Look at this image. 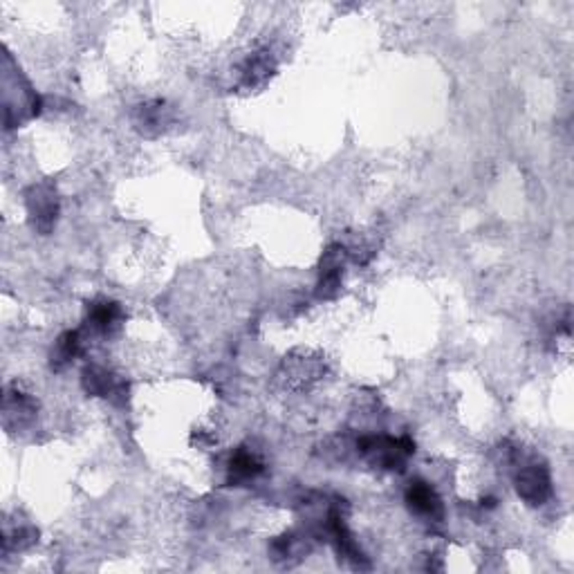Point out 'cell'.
I'll use <instances>...</instances> for the list:
<instances>
[{
	"mask_svg": "<svg viewBox=\"0 0 574 574\" xmlns=\"http://www.w3.org/2000/svg\"><path fill=\"white\" fill-rule=\"evenodd\" d=\"M357 451L373 467L379 469H402L406 458L415 453V442L411 438H390V435H364L357 440Z\"/></svg>",
	"mask_w": 574,
	"mask_h": 574,
	"instance_id": "cell-1",
	"label": "cell"
},
{
	"mask_svg": "<svg viewBox=\"0 0 574 574\" xmlns=\"http://www.w3.org/2000/svg\"><path fill=\"white\" fill-rule=\"evenodd\" d=\"M516 491L527 505L532 507H539L552 494V478H550V471L543 462H525L523 467H518L516 471Z\"/></svg>",
	"mask_w": 574,
	"mask_h": 574,
	"instance_id": "cell-2",
	"label": "cell"
},
{
	"mask_svg": "<svg viewBox=\"0 0 574 574\" xmlns=\"http://www.w3.org/2000/svg\"><path fill=\"white\" fill-rule=\"evenodd\" d=\"M27 214H30L32 224H34L39 232L48 233L54 227L59 218V196L50 182H41L34 185L25 196Z\"/></svg>",
	"mask_w": 574,
	"mask_h": 574,
	"instance_id": "cell-3",
	"label": "cell"
},
{
	"mask_svg": "<svg viewBox=\"0 0 574 574\" xmlns=\"http://www.w3.org/2000/svg\"><path fill=\"white\" fill-rule=\"evenodd\" d=\"M81 386L93 397H105L114 404H123L128 397V384L123 379L114 378L110 370L101 366H88L81 373Z\"/></svg>",
	"mask_w": 574,
	"mask_h": 574,
	"instance_id": "cell-4",
	"label": "cell"
},
{
	"mask_svg": "<svg viewBox=\"0 0 574 574\" xmlns=\"http://www.w3.org/2000/svg\"><path fill=\"white\" fill-rule=\"evenodd\" d=\"M404 498H406L408 509H411L413 514H417V516L426 518V521H433V523L442 521V516H444L442 500H440L438 491H435L433 487L429 485V482H424V480L411 482Z\"/></svg>",
	"mask_w": 574,
	"mask_h": 574,
	"instance_id": "cell-5",
	"label": "cell"
},
{
	"mask_svg": "<svg viewBox=\"0 0 574 574\" xmlns=\"http://www.w3.org/2000/svg\"><path fill=\"white\" fill-rule=\"evenodd\" d=\"M343 263H346V247L333 245L328 247V251H323L319 269V289H316L319 298H333L339 292Z\"/></svg>",
	"mask_w": 574,
	"mask_h": 574,
	"instance_id": "cell-6",
	"label": "cell"
},
{
	"mask_svg": "<svg viewBox=\"0 0 574 574\" xmlns=\"http://www.w3.org/2000/svg\"><path fill=\"white\" fill-rule=\"evenodd\" d=\"M86 321H88V328L95 330L96 334H113L122 325L123 310L119 303L99 298V301L88 305V319Z\"/></svg>",
	"mask_w": 574,
	"mask_h": 574,
	"instance_id": "cell-7",
	"label": "cell"
},
{
	"mask_svg": "<svg viewBox=\"0 0 574 574\" xmlns=\"http://www.w3.org/2000/svg\"><path fill=\"white\" fill-rule=\"evenodd\" d=\"M260 471H263V462H260V458L256 456L251 449H238L236 453L232 456V460H229V467H227V480L232 482V485H245V482L254 480L256 476H260Z\"/></svg>",
	"mask_w": 574,
	"mask_h": 574,
	"instance_id": "cell-8",
	"label": "cell"
},
{
	"mask_svg": "<svg viewBox=\"0 0 574 574\" xmlns=\"http://www.w3.org/2000/svg\"><path fill=\"white\" fill-rule=\"evenodd\" d=\"M274 72V61L268 52H256L242 63L241 68V84L245 88H260L268 84V79Z\"/></svg>",
	"mask_w": 574,
	"mask_h": 574,
	"instance_id": "cell-9",
	"label": "cell"
},
{
	"mask_svg": "<svg viewBox=\"0 0 574 574\" xmlns=\"http://www.w3.org/2000/svg\"><path fill=\"white\" fill-rule=\"evenodd\" d=\"M34 411H36V404L30 395L21 393L18 388L7 390V395H5V406H3L5 424L9 426L12 424V420L16 422V426L27 424V422L34 417Z\"/></svg>",
	"mask_w": 574,
	"mask_h": 574,
	"instance_id": "cell-10",
	"label": "cell"
},
{
	"mask_svg": "<svg viewBox=\"0 0 574 574\" xmlns=\"http://www.w3.org/2000/svg\"><path fill=\"white\" fill-rule=\"evenodd\" d=\"M135 123L144 132H159L169 123V108L162 101H150L137 108Z\"/></svg>",
	"mask_w": 574,
	"mask_h": 574,
	"instance_id": "cell-11",
	"label": "cell"
},
{
	"mask_svg": "<svg viewBox=\"0 0 574 574\" xmlns=\"http://www.w3.org/2000/svg\"><path fill=\"white\" fill-rule=\"evenodd\" d=\"M81 352V334L77 330H68L57 339L52 351V369L61 370L68 364H72L77 355Z\"/></svg>",
	"mask_w": 574,
	"mask_h": 574,
	"instance_id": "cell-12",
	"label": "cell"
},
{
	"mask_svg": "<svg viewBox=\"0 0 574 574\" xmlns=\"http://www.w3.org/2000/svg\"><path fill=\"white\" fill-rule=\"evenodd\" d=\"M303 552V541L296 534H286L272 543V554L277 561H287V559L298 557Z\"/></svg>",
	"mask_w": 574,
	"mask_h": 574,
	"instance_id": "cell-13",
	"label": "cell"
},
{
	"mask_svg": "<svg viewBox=\"0 0 574 574\" xmlns=\"http://www.w3.org/2000/svg\"><path fill=\"white\" fill-rule=\"evenodd\" d=\"M36 536H39V532L32 530V527H21V530H14L12 534H5V552H7L9 548L12 550H25L30 548V545L36 543Z\"/></svg>",
	"mask_w": 574,
	"mask_h": 574,
	"instance_id": "cell-14",
	"label": "cell"
}]
</instances>
